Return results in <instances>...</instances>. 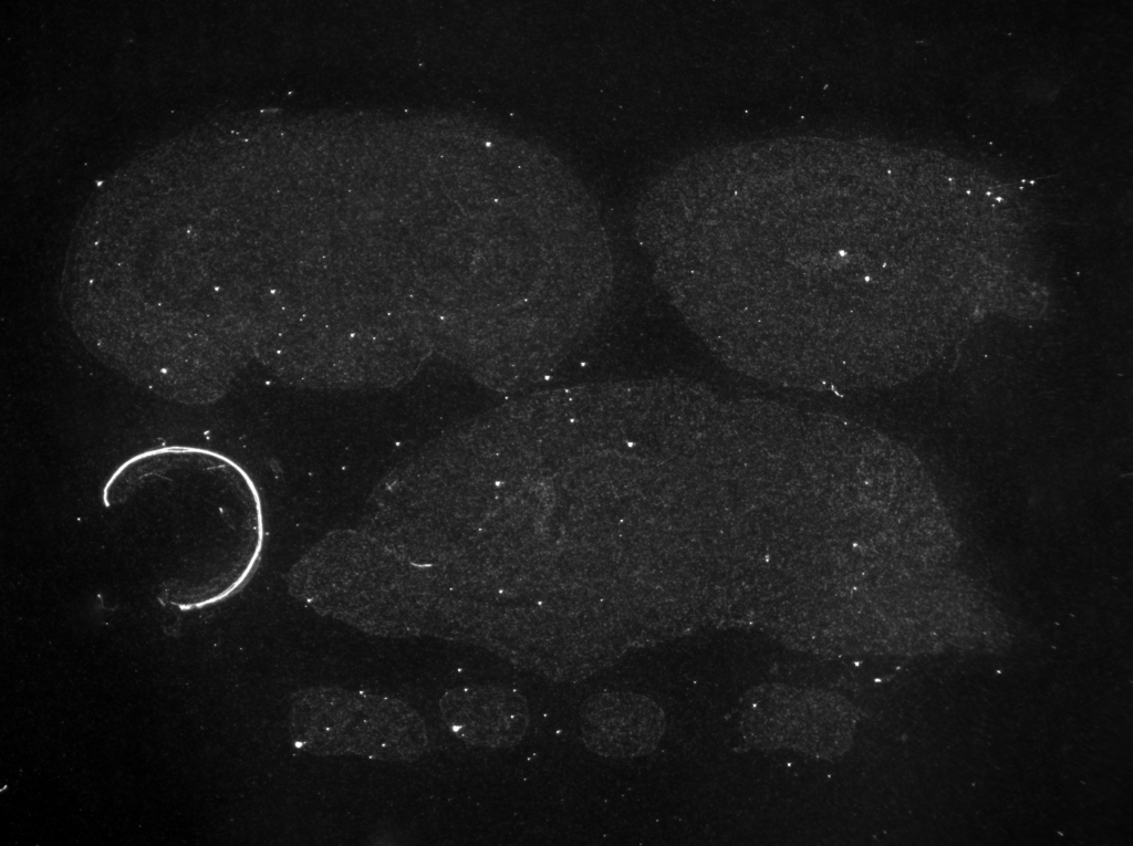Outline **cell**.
Returning a JSON list of instances; mask_svg holds the SVG:
<instances>
[{"label":"cell","instance_id":"6da1fadb","mask_svg":"<svg viewBox=\"0 0 1133 846\" xmlns=\"http://www.w3.org/2000/svg\"><path fill=\"white\" fill-rule=\"evenodd\" d=\"M288 721L295 748L315 755L415 761L428 745L422 717L406 702L340 687L295 692Z\"/></svg>","mask_w":1133,"mask_h":846},{"label":"cell","instance_id":"7a4b0ae2","mask_svg":"<svg viewBox=\"0 0 1133 846\" xmlns=\"http://www.w3.org/2000/svg\"><path fill=\"white\" fill-rule=\"evenodd\" d=\"M579 727L591 752L611 759L652 753L666 728L665 713L652 698L633 691H601L579 710Z\"/></svg>","mask_w":1133,"mask_h":846},{"label":"cell","instance_id":"3957f363","mask_svg":"<svg viewBox=\"0 0 1133 846\" xmlns=\"http://www.w3.org/2000/svg\"><path fill=\"white\" fill-rule=\"evenodd\" d=\"M778 697H766L762 694L751 707L757 708V713L747 711L746 717L766 718V721L748 727H766L758 731L761 737L767 734L761 742L773 748L789 745L804 752H814L819 755L841 753L835 745L844 752L845 749L832 739L838 738L845 744L851 742L852 729L855 724V714L851 713L849 707H842L825 714L807 718L818 713L829 706L836 697L829 694L820 696L819 692L811 693L805 690L783 689V697L779 689L775 688ZM758 741V740H757Z\"/></svg>","mask_w":1133,"mask_h":846},{"label":"cell","instance_id":"277c9868","mask_svg":"<svg viewBox=\"0 0 1133 846\" xmlns=\"http://www.w3.org/2000/svg\"><path fill=\"white\" fill-rule=\"evenodd\" d=\"M439 710L447 728L462 742L506 749L522 741L531 716L526 697L500 685H466L446 691Z\"/></svg>","mask_w":1133,"mask_h":846}]
</instances>
